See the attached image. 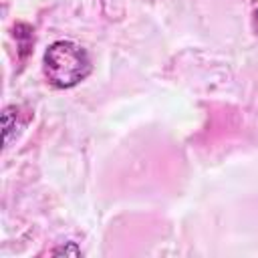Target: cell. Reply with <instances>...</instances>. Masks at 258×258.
<instances>
[{
    "label": "cell",
    "instance_id": "6da1fadb",
    "mask_svg": "<svg viewBox=\"0 0 258 258\" xmlns=\"http://www.w3.org/2000/svg\"><path fill=\"white\" fill-rule=\"evenodd\" d=\"M42 71L54 89H73L83 83L91 71L89 52L73 40H54L42 54Z\"/></svg>",
    "mask_w": 258,
    "mask_h": 258
},
{
    "label": "cell",
    "instance_id": "7a4b0ae2",
    "mask_svg": "<svg viewBox=\"0 0 258 258\" xmlns=\"http://www.w3.org/2000/svg\"><path fill=\"white\" fill-rule=\"evenodd\" d=\"M30 117L22 119V109L18 105H8L2 111V129H4V147H10L18 135L22 133V129L26 127Z\"/></svg>",
    "mask_w": 258,
    "mask_h": 258
},
{
    "label": "cell",
    "instance_id": "3957f363",
    "mask_svg": "<svg viewBox=\"0 0 258 258\" xmlns=\"http://www.w3.org/2000/svg\"><path fill=\"white\" fill-rule=\"evenodd\" d=\"M50 254H54V256H58V254H69V256H81L83 254V250L77 246V242H67V244H60V246H56V248H52V252Z\"/></svg>",
    "mask_w": 258,
    "mask_h": 258
},
{
    "label": "cell",
    "instance_id": "277c9868",
    "mask_svg": "<svg viewBox=\"0 0 258 258\" xmlns=\"http://www.w3.org/2000/svg\"><path fill=\"white\" fill-rule=\"evenodd\" d=\"M252 24H254V30H256V34H258V8H256L254 14H252Z\"/></svg>",
    "mask_w": 258,
    "mask_h": 258
}]
</instances>
